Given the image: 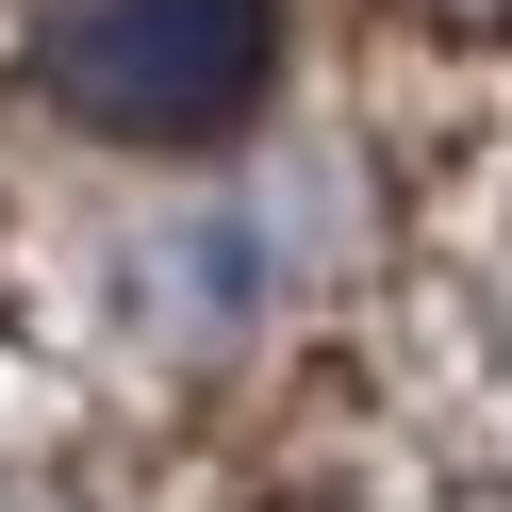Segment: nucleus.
<instances>
[{
    "label": "nucleus",
    "mask_w": 512,
    "mask_h": 512,
    "mask_svg": "<svg viewBox=\"0 0 512 512\" xmlns=\"http://www.w3.org/2000/svg\"><path fill=\"white\" fill-rule=\"evenodd\" d=\"M50 83L133 149H199L265 100V0H83L50 34Z\"/></svg>",
    "instance_id": "1"
},
{
    "label": "nucleus",
    "mask_w": 512,
    "mask_h": 512,
    "mask_svg": "<svg viewBox=\"0 0 512 512\" xmlns=\"http://www.w3.org/2000/svg\"><path fill=\"white\" fill-rule=\"evenodd\" d=\"M0 512H67V496H0Z\"/></svg>",
    "instance_id": "2"
}]
</instances>
